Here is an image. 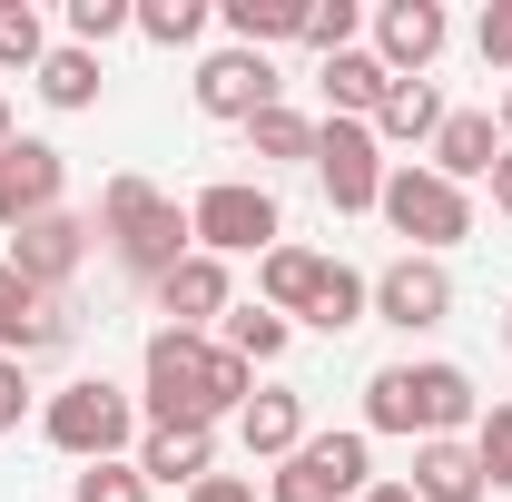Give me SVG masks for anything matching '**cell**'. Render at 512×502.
Here are the masks:
<instances>
[{
  "label": "cell",
  "mask_w": 512,
  "mask_h": 502,
  "mask_svg": "<svg viewBox=\"0 0 512 502\" xmlns=\"http://www.w3.org/2000/svg\"><path fill=\"white\" fill-rule=\"evenodd\" d=\"M256 365H237L217 335H178L158 325L138 355V394H148V434H217V414H247Z\"/></svg>",
  "instance_id": "cell-1"
},
{
  "label": "cell",
  "mask_w": 512,
  "mask_h": 502,
  "mask_svg": "<svg viewBox=\"0 0 512 502\" xmlns=\"http://www.w3.org/2000/svg\"><path fill=\"white\" fill-rule=\"evenodd\" d=\"M463 424H483V394L463 365H375L365 375V434H414L444 443Z\"/></svg>",
  "instance_id": "cell-2"
},
{
  "label": "cell",
  "mask_w": 512,
  "mask_h": 502,
  "mask_svg": "<svg viewBox=\"0 0 512 502\" xmlns=\"http://www.w3.org/2000/svg\"><path fill=\"white\" fill-rule=\"evenodd\" d=\"M99 237H109V256H119L138 286L178 276V266L197 256L188 207H178L168 188H148V178H109V188H99Z\"/></svg>",
  "instance_id": "cell-3"
},
{
  "label": "cell",
  "mask_w": 512,
  "mask_h": 502,
  "mask_svg": "<svg viewBox=\"0 0 512 502\" xmlns=\"http://www.w3.org/2000/svg\"><path fill=\"white\" fill-rule=\"evenodd\" d=\"M40 434L60 443L69 463H128V434H138V404H128L109 375H79L40 404Z\"/></svg>",
  "instance_id": "cell-4"
},
{
  "label": "cell",
  "mask_w": 512,
  "mask_h": 502,
  "mask_svg": "<svg viewBox=\"0 0 512 502\" xmlns=\"http://www.w3.org/2000/svg\"><path fill=\"white\" fill-rule=\"evenodd\" d=\"M188 237L197 256H266V247H286V217H276V197L256 188V178H207V188L188 197Z\"/></svg>",
  "instance_id": "cell-5"
},
{
  "label": "cell",
  "mask_w": 512,
  "mask_h": 502,
  "mask_svg": "<svg viewBox=\"0 0 512 502\" xmlns=\"http://www.w3.org/2000/svg\"><path fill=\"white\" fill-rule=\"evenodd\" d=\"M375 217L394 227V237H414V256H444L473 237V197L453 188V178H434V168H384V197H375Z\"/></svg>",
  "instance_id": "cell-6"
},
{
  "label": "cell",
  "mask_w": 512,
  "mask_h": 502,
  "mask_svg": "<svg viewBox=\"0 0 512 502\" xmlns=\"http://www.w3.org/2000/svg\"><path fill=\"white\" fill-rule=\"evenodd\" d=\"M365 483H375V434H306L266 473L276 502H365Z\"/></svg>",
  "instance_id": "cell-7"
},
{
  "label": "cell",
  "mask_w": 512,
  "mask_h": 502,
  "mask_svg": "<svg viewBox=\"0 0 512 502\" xmlns=\"http://www.w3.org/2000/svg\"><path fill=\"white\" fill-rule=\"evenodd\" d=\"M316 188H325V207L335 217H365L384 197V148H375V128L365 119H316Z\"/></svg>",
  "instance_id": "cell-8"
},
{
  "label": "cell",
  "mask_w": 512,
  "mask_h": 502,
  "mask_svg": "<svg viewBox=\"0 0 512 502\" xmlns=\"http://www.w3.org/2000/svg\"><path fill=\"white\" fill-rule=\"evenodd\" d=\"M197 109L247 128V119H266V109H286V79H276L266 50H237V40H227V50H207V60H197Z\"/></svg>",
  "instance_id": "cell-9"
},
{
  "label": "cell",
  "mask_w": 512,
  "mask_h": 502,
  "mask_svg": "<svg viewBox=\"0 0 512 502\" xmlns=\"http://www.w3.org/2000/svg\"><path fill=\"white\" fill-rule=\"evenodd\" d=\"M453 315V276L444 256H394L375 276V325H394V335H434Z\"/></svg>",
  "instance_id": "cell-10"
},
{
  "label": "cell",
  "mask_w": 512,
  "mask_h": 502,
  "mask_svg": "<svg viewBox=\"0 0 512 502\" xmlns=\"http://www.w3.org/2000/svg\"><path fill=\"white\" fill-rule=\"evenodd\" d=\"M69 188V158L50 148V138H10L0 148V237H20L30 217H50Z\"/></svg>",
  "instance_id": "cell-11"
},
{
  "label": "cell",
  "mask_w": 512,
  "mask_h": 502,
  "mask_svg": "<svg viewBox=\"0 0 512 502\" xmlns=\"http://www.w3.org/2000/svg\"><path fill=\"white\" fill-rule=\"evenodd\" d=\"M89 237H99L89 217H69V207H50V217H30V227L10 237V276H30L40 296H60L69 276L89 266Z\"/></svg>",
  "instance_id": "cell-12"
},
{
  "label": "cell",
  "mask_w": 512,
  "mask_h": 502,
  "mask_svg": "<svg viewBox=\"0 0 512 502\" xmlns=\"http://www.w3.org/2000/svg\"><path fill=\"white\" fill-rule=\"evenodd\" d=\"M60 345H69V306L40 296L30 276H10V256H0V355L30 365V355H60Z\"/></svg>",
  "instance_id": "cell-13"
},
{
  "label": "cell",
  "mask_w": 512,
  "mask_h": 502,
  "mask_svg": "<svg viewBox=\"0 0 512 502\" xmlns=\"http://www.w3.org/2000/svg\"><path fill=\"white\" fill-rule=\"evenodd\" d=\"M444 40H453L444 0H384L375 10V60L394 69V79H424V69L444 60Z\"/></svg>",
  "instance_id": "cell-14"
},
{
  "label": "cell",
  "mask_w": 512,
  "mask_h": 502,
  "mask_svg": "<svg viewBox=\"0 0 512 502\" xmlns=\"http://www.w3.org/2000/svg\"><path fill=\"white\" fill-rule=\"evenodd\" d=\"M148 296H158V315H168L178 335H207V325H227V266H217V256H188V266L158 276Z\"/></svg>",
  "instance_id": "cell-15"
},
{
  "label": "cell",
  "mask_w": 512,
  "mask_h": 502,
  "mask_svg": "<svg viewBox=\"0 0 512 502\" xmlns=\"http://www.w3.org/2000/svg\"><path fill=\"white\" fill-rule=\"evenodd\" d=\"M493 158H503V128H493V109H444V128H434V178H493Z\"/></svg>",
  "instance_id": "cell-16"
},
{
  "label": "cell",
  "mask_w": 512,
  "mask_h": 502,
  "mask_svg": "<svg viewBox=\"0 0 512 502\" xmlns=\"http://www.w3.org/2000/svg\"><path fill=\"white\" fill-rule=\"evenodd\" d=\"M316 89H325V119H365V128H375L384 89H394V69H384L375 50H335V60L316 69Z\"/></svg>",
  "instance_id": "cell-17"
},
{
  "label": "cell",
  "mask_w": 512,
  "mask_h": 502,
  "mask_svg": "<svg viewBox=\"0 0 512 502\" xmlns=\"http://www.w3.org/2000/svg\"><path fill=\"white\" fill-rule=\"evenodd\" d=\"M483 463H473V443L444 434V443H414V502H483Z\"/></svg>",
  "instance_id": "cell-18"
},
{
  "label": "cell",
  "mask_w": 512,
  "mask_h": 502,
  "mask_svg": "<svg viewBox=\"0 0 512 502\" xmlns=\"http://www.w3.org/2000/svg\"><path fill=\"white\" fill-rule=\"evenodd\" d=\"M138 473H148V493H197L217 473V434H148L138 443Z\"/></svg>",
  "instance_id": "cell-19"
},
{
  "label": "cell",
  "mask_w": 512,
  "mask_h": 502,
  "mask_svg": "<svg viewBox=\"0 0 512 502\" xmlns=\"http://www.w3.org/2000/svg\"><path fill=\"white\" fill-rule=\"evenodd\" d=\"M434 128H444V89L434 79H394L384 89V109H375V148H434Z\"/></svg>",
  "instance_id": "cell-20"
},
{
  "label": "cell",
  "mask_w": 512,
  "mask_h": 502,
  "mask_svg": "<svg viewBox=\"0 0 512 502\" xmlns=\"http://www.w3.org/2000/svg\"><path fill=\"white\" fill-rule=\"evenodd\" d=\"M325 266H335V256H316V247H266L256 256V296H266L276 315H306L316 286H325Z\"/></svg>",
  "instance_id": "cell-21"
},
{
  "label": "cell",
  "mask_w": 512,
  "mask_h": 502,
  "mask_svg": "<svg viewBox=\"0 0 512 502\" xmlns=\"http://www.w3.org/2000/svg\"><path fill=\"white\" fill-rule=\"evenodd\" d=\"M237 443H247L256 463H286V453L306 443V404H296V394H247V414H237Z\"/></svg>",
  "instance_id": "cell-22"
},
{
  "label": "cell",
  "mask_w": 512,
  "mask_h": 502,
  "mask_svg": "<svg viewBox=\"0 0 512 502\" xmlns=\"http://www.w3.org/2000/svg\"><path fill=\"white\" fill-rule=\"evenodd\" d=\"M30 89H40L50 109H99V89H109V69H99V50H50V60L30 69Z\"/></svg>",
  "instance_id": "cell-23"
},
{
  "label": "cell",
  "mask_w": 512,
  "mask_h": 502,
  "mask_svg": "<svg viewBox=\"0 0 512 502\" xmlns=\"http://www.w3.org/2000/svg\"><path fill=\"white\" fill-rule=\"evenodd\" d=\"M375 315V276H355V266H325L316 306L296 315V325H316V335H345V325H365Z\"/></svg>",
  "instance_id": "cell-24"
},
{
  "label": "cell",
  "mask_w": 512,
  "mask_h": 502,
  "mask_svg": "<svg viewBox=\"0 0 512 502\" xmlns=\"http://www.w3.org/2000/svg\"><path fill=\"white\" fill-rule=\"evenodd\" d=\"M217 20L237 30V50H276V40H306V0H227Z\"/></svg>",
  "instance_id": "cell-25"
},
{
  "label": "cell",
  "mask_w": 512,
  "mask_h": 502,
  "mask_svg": "<svg viewBox=\"0 0 512 502\" xmlns=\"http://www.w3.org/2000/svg\"><path fill=\"white\" fill-rule=\"evenodd\" d=\"M286 335H296V325H286L276 306H227V325H217V345H227L237 365H276V355H286Z\"/></svg>",
  "instance_id": "cell-26"
},
{
  "label": "cell",
  "mask_w": 512,
  "mask_h": 502,
  "mask_svg": "<svg viewBox=\"0 0 512 502\" xmlns=\"http://www.w3.org/2000/svg\"><path fill=\"white\" fill-rule=\"evenodd\" d=\"M50 60V20L30 0H0V69H40Z\"/></svg>",
  "instance_id": "cell-27"
},
{
  "label": "cell",
  "mask_w": 512,
  "mask_h": 502,
  "mask_svg": "<svg viewBox=\"0 0 512 502\" xmlns=\"http://www.w3.org/2000/svg\"><path fill=\"white\" fill-rule=\"evenodd\" d=\"M119 30H138V0H69V50H109Z\"/></svg>",
  "instance_id": "cell-28"
},
{
  "label": "cell",
  "mask_w": 512,
  "mask_h": 502,
  "mask_svg": "<svg viewBox=\"0 0 512 502\" xmlns=\"http://www.w3.org/2000/svg\"><path fill=\"white\" fill-rule=\"evenodd\" d=\"M197 30H207V0H138V40H158V50H188Z\"/></svg>",
  "instance_id": "cell-29"
},
{
  "label": "cell",
  "mask_w": 512,
  "mask_h": 502,
  "mask_svg": "<svg viewBox=\"0 0 512 502\" xmlns=\"http://www.w3.org/2000/svg\"><path fill=\"white\" fill-rule=\"evenodd\" d=\"M247 148H256V158H316V119L266 109V119H247Z\"/></svg>",
  "instance_id": "cell-30"
},
{
  "label": "cell",
  "mask_w": 512,
  "mask_h": 502,
  "mask_svg": "<svg viewBox=\"0 0 512 502\" xmlns=\"http://www.w3.org/2000/svg\"><path fill=\"white\" fill-rule=\"evenodd\" d=\"M69 502H148V473L138 463H79L69 473Z\"/></svg>",
  "instance_id": "cell-31"
},
{
  "label": "cell",
  "mask_w": 512,
  "mask_h": 502,
  "mask_svg": "<svg viewBox=\"0 0 512 502\" xmlns=\"http://www.w3.org/2000/svg\"><path fill=\"white\" fill-rule=\"evenodd\" d=\"M355 30H365V10H355V0H306V50H316V60L355 50Z\"/></svg>",
  "instance_id": "cell-32"
},
{
  "label": "cell",
  "mask_w": 512,
  "mask_h": 502,
  "mask_svg": "<svg viewBox=\"0 0 512 502\" xmlns=\"http://www.w3.org/2000/svg\"><path fill=\"white\" fill-rule=\"evenodd\" d=\"M473 463H483L493 493H512V404H493V414L473 424Z\"/></svg>",
  "instance_id": "cell-33"
},
{
  "label": "cell",
  "mask_w": 512,
  "mask_h": 502,
  "mask_svg": "<svg viewBox=\"0 0 512 502\" xmlns=\"http://www.w3.org/2000/svg\"><path fill=\"white\" fill-rule=\"evenodd\" d=\"M473 50H483V69H512V0H493L473 20Z\"/></svg>",
  "instance_id": "cell-34"
},
{
  "label": "cell",
  "mask_w": 512,
  "mask_h": 502,
  "mask_svg": "<svg viewBox=\"0 0 512 502\" xmlns=\"http://www.w3.org/2000/svg\"><path fill=\"white\" fill-rule=\"evenodd\" d=\"M20 424H30V365L0 355V434H20Z\"/></svg>",
  "instance_id": "cell-35"
},
{
  "label": "cell",
  "mask_w": 512,
  "mask_h": 502,
  "mask_svg": "<svg viewBox=\"0 0 512 502\" xmlns=\"http://www.w3.org/2000/svg\"><path fill=\"white\" fill-rule=\"evenodd\" d=\"M188 502H256V483H247V473H207Z\"/></svg>",
  "instance_id": "cell-36"
},
{
  "label": "cell",
  "mask_w": 512,
  "mask_h": 502,
  "mask_svg": "<svg viewBox=\"0 0 512 502\" xmlns=\"http://www.w3.org/2000/svg\"><path fill=\"white\" fill-rule=\"evenodd\" d=\"M483 188H493V207H503V217H512V148H503V158H493V178H483Z\"/></svg>",
  "instance_id": "cell-37"
},
{
  "label": "cell",
  "mask_w": 512,
  "mask_h": 502,
  "mask_svg": "<svg viewBox=\"0 0 512 502\" xmlns=\"http://www.w3.org/2000/svg\"><path fill=\"white\" fill-rule=\"evenodd\" d=\"M365 502H414V483H365Z\"/></svg>",
  "instance_id": "cell-38"
},
{
  "label": "cell",
  "mask_w": 512,
  "mask_h": 502,
  "mask_svg": "<svg viewBox=\"0 0 512 502\" xmlns=\"http://www.w3.org/2000/svg\"><path fill=\"white\" fill-rule=\"evenodd\" d=\"M493 128H503V148H512V89H503V119H493Z\"/></svg>",
  "instance_id": "cell-39"
},
{
  "label": "cell",
  "mask_w": 512,
  "mask_h": 502,
  "mask_svg": "<svg viewBox=\"0 0 512 502\" xmlns=\"http://www.w3.org/2000/svg\"><path fill=\"white\" fill-rule=\"evenodd\" d=\"M0 148H10V99H0Z\"/></svg>",
  "instance_id": "cell-40"
},
{
  "label": "cell",
  "mask_w": 512,
  "mask_h": 502,
  "mask_svg": "<svg viewBox=\"0 0 512 502\" xmlns=\"http://www.w3.org/2000/svg\"><path fill=\"white\" fill-rule=\"evenodd\" d=\"M503 345H512V315H503Z\"/></svg>",
  "instance_id": "cell-41"
}]
</instances>
